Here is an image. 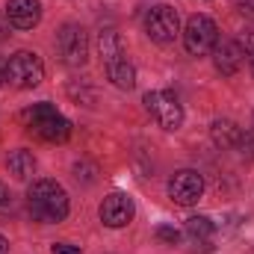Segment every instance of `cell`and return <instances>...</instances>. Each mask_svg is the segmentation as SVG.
I'll list each match as a JSON object with an SVG mask.
<instances>
[{
    "instance_id": "603a6c76",
    "label": "cell",
    "mask_w": 254,
    "mask_h": 254,
    "mask_svg": "<svg viewBox=\"0 0 254 254\" xmlns=\"http://www.w3.org/2000/svg\"><path fill=\"white\" fill-rule=\"evenodd\" d=\"M6 36H9V18H3V15H0V42H3Z\"/></svg>"
},
{
    "instance_id": "8992f818",
    "label": "cell",
    "mask_w": 254,
    "mask_h": 254,
    "mask_svg": "<svg viewBox=\"0 0 254 254\" xmlns=\"http://www.w3.org/2000/svg\"><path fill=\"white\" fill-rule=\"evenodd\" d=\"M216 42H219V30H216L213 18H207V15H192L190 21H187L184 45H187V51H190L192 57L210 54V51L216 48Z\"/></svg>"
},
{
    "instance_id": "9c48e42d",
    "label": "cell",
    "mask_w": 254,
    "mask_h": 254,
    "mask_svg": "<svg viewBox=\"0 0 254 254\" xmlns=\"http://www.w3.org/2000/svg\"><path fill=\"white\" fill-rule=\"evenodd\" d=\"M6 18L18 30H33L42 21V3L39 0H9L6 3Z\"/></svg>"
},
{
    "instance_id": "d6986e66",
    "label": "cell",
    "mask_w": 254,
    "mask_h": 254,
    "mask_svg": "<svg viewBox=\"0 0 254 254\" xmlns=\"http://www.w3.org/2000/svg\"><path fill=\"white\" fill-rule=\"evenodd\" d=\"M237 148H243V154H246L249 160H254V130L252 133H243V139H240Z\"/></svg>"
},
{
    "instance_id": "6da1fadb",
    "label": "cell",
    "mask_w": 254,
    "mask_h": 254,
    "mask_svg": "<svg viewBox=\"0 0 254 254\" xmlns=\"http://www.w3.org/2000/svg\"><path fill=\"white\" fill-rule=\"evenodd\" d=\"M27 207H30L33 219H39L45 225L63 222L68 216V192L57 181H36L27 192Z\"/></svg>"
},
{
    "instance_id": "30bf717a",
    "label": "cell",
    "mask_w": 254,
    "mask_h": 254,
    "mask_svg": "<svg viewBox=\"0 0 254 254\" xmlns=\"http://www.w3.org/2000/svg\"><path fill=\"white\" fill-rule=\"evenodd\" d=\"M213 63H216V68H219L222 74H237V71L243 68V63H246V51H243L240 42H231V39L216 42V48H213Z\"/></svg>"
},
{
    "instance_id": "9a60e30c",
    "label": "cell",
    "mask_w": 254,
    "mask_h": 254,
    "mask_svg": "<svg viewBox=\"0 0 254 254\" xmlns=\"http://www.w3.org/2000/svg\"><path fill=\"white\" fill-rule=\"evenodd\" d=\"M107 77L119 86V89H133L136 86V68L125 60H119V63H110L107 65Z\"/></svg>"
},
{
    "instance_id": "ba28073f",
    "label": "cell",
    "mask_w": 254,
    "mask_h": 254,
    "mask_svg": "<svg viewBox=\"0 0 254 254\" xmlns=\"http://www.w3.org/2000/svg\"><path fill=\"white\" fill-rule=\"evenodd\" d=\"M98 213H101V222L107 228H125V225H130L136 207H133V198L130 195H125V192H110L101 201V210Z\"/></svg>"
},
{
    "instance_id": "5bb4252c",
    "label": "cell",
    "mask_w": 254,
    "mask_h": 254,
    "mask_svg": "<svg viewBox=\"0 0 254 254\" xmlns=\"http://www.w3.org/2000/svg\"><path fill=\"white\" fill-rule=\"evenodd\" d=\"M98 54H101L104 65L125 60V42H122V36H119L116 30H104V33L98 36Z\"/></svg>"
},
{
    "instance_id": "44dd1931",
    "label": "cell",
    "mask_w": 254,
    "mask_h": 254,
    "mask_svg": "<svg viewBox=\"0 0 254 254\" xmlns=\"http://www.w3.org/2000/svg\"><path fill=\"white\" fill-rule=\"evenodd\" d=\"M240 45H243L246 57H252L254 60V30H246V33H243V42H240Z\"/></svg>"
},
{
    "instance_id": "484cf974",
    "label": "cell",
    "mask_w": 254,
    "mask_h": 254,
    "mask_svg": "<svg viewBox=\"0 0 254 254\" xmlns=\"http://www.w3.org/2000/svg\"><path fill=\"white\" fill-rule=\"evenodd\" d=\"M0 254H9V243H6V237L0 234Z\"/></svg>"
},
{
    "instance_id": "7402d4cb",
    "label": "cell",
    "mask_w": 254,
    "mask_h": 254,
    "mask_svg": "<svg viewBox=\"0 0 254 254\" xmlns=\"http://www.w3.org/2000/svg\"><path fill=\"white\" fill-rule=\"evenodd\" d=\"M237 9H240L246 18H254V0H237Z\"/></svg>"
},
{
    "instance_id": "4fadbf2b",
    "label": "cell",
    "mask_w": 254,
    "mask_h": 254,
    "mask_svg": "<svg viewBox=\"0 0 254 254\" xmlns=\"http://www.w3.org/2000/svg\"><path fill=\"white\" fill-rule=\"evenodd\" d=\"M210 136H213V142L219 148H237L240 139H243V127L237 125V122H231V119H219L210 127Z\"/></svg>"
},
{
    "instance_id": "52a82bcc",
    "label": "cell",
    "mask_w": 254,
    "mask_h": 254,
    "mask_svg": "<svg viewBox=\"0 0 254 254\" xmlns=\"http://www.w3.org/2000/svg\"><path fill=\"white\" fill-rule=\"evenodd\" d=\"M204 195V178L192 169H184V172H175L172 181H169V198L181 207H192L198 204Z\"/></svg>"
},
{
    "instance_id": "2e32d148",
    "label": "cell",
    "mask_w": 254,
    "mask_h": 254,
    "mask_svg": "<svg viewBox=\"0 0 254 254\" xmlns=\"http://www.w3.org/2000/svg\"><path fill=\"white\" fill-rule=\"evenodd\" d=\"M213 231H216V225L207 216H192V219H187V237H190L192 243H207L213 237Z\"/></svg>"
},
{
    "instance_id": "277c9868",
    "label": "cell",
    "mask_w": 254,
    "mask_h": 254,
    "mask_svg": "<svg viewBox=\"0 0 254 254\" xmlns=\"http://www.w3.org/2000/svg\"><path fill=\"white\" fill-rule=\"evenodd\" d=\"M57 54H60V60L65 65L80 68L89 60V36H86V30L77 27V24H65L57 33Z\"/></svg>"
},
{
    "instance_id": "7c38bea8",
    "label": "cell",
    "mask_w": 254,
    "mask_h": 254,
    "mask_svg": "<svg viewBox=\"0 0 254 254\" xmlns=\"http://www.w3.org/2000/svg\"><path fill=\"white\" fill-rule=\"evenodd\" d=\"M33 133L42 136L45 142H65V139L71 136V122L57 113V116H51V119H45L42 125L33 127Z\"/></svg>"
},
{
    "instance_id": "cb8c5ba5",
    "label": "cell",
    "mask_w": 254,
    "mask_h": 254,
    "mask_svg": "<svg viewBox=\"0 0 254 254\" xmlns=\"http://www.w3.org/2000/svg\"><path fill=\"white\" fill-rule=\"evenodd\" d=\"M3 83H6V60L0 57V86H3Z\"/></svg>"
},
{
    "instance_id": "e0dca14e",
    "label": "cell",
    "mask_w": 254,
    "mask_h": 254,
    "mask_svg": "<svg viewBox=\"0 0 254 254\" xmlns=\"http://www.w3.org/2000/svg\"><path fill=\"white\" fill-rule=\"evenodd\" d=\"M51 116H57V107H54V104H33V107H27V110L21 113V122L33 130L36 125H42V122L51 119Z\"/></svg>"
},
{
    "instance_id": "8fae6325",
    "label": "cell",
    "mask_w": 254,
    "mask_h": 254,
    "mask_svg": "<svg viewBox=\"0 0 254 254\" xmlns=\"http://www.w3.org/2000/svg\"><path fill=\"white\" fill-rule=\"evenodd\" d=\"M6 169H9V175L15 181H30L36 175V157H33V151H27V148L12 151L9 160H6Z\"/></svg>"
},
{
    "instance_id": "ffe728a7",
    "label": "cell",
    "mask_w": 254,
    "mask_h": 254,
    "mask_svg": "<svg viewBox=\"0 0 254 254\" xmlns=\"http://www.w3.org/2000/svg\"><path fill=\"white\" fill-rule=\"evenodd\" d=\"M51 254H80V246H71V243H54Z\"/></svg>"
},
{
    "instance_id": "3957f363",
    "label": "cell",
    "mask_w": 254,
    "mask_h": 254,
    "mask_svg": "<svg viewBox=\"0 0 254 254\" xmlns=\"http://www.w3.org/2000/svg\"><path fill=\"white\" fill-rule=\"evenodd\" d=\"M145 110L151 113V119L157 122L160 127H166V130H178V127L184 125V107H181V101H178V95H172V92H148L145 95Z\"/></svg>"
},
{
    "instance_id": "ac0fdd59",
    "label": "cell",
    "mask_w": 254,
    "mask_h": 254,
    "mask_svg": "<svg viewBox=\"0 0 254 254\" xmlns=\"http://www.w3.org/2000/svg\"><path fill=\"white\" fill-rule=\"evenodd\" d=\"M157 240H163V243L175 246V243L181 240V234H178L175 228H169V225H160V228H157Z\"/></svg>"
},
{
    "instance_id": "5b68a950",
    "label": "cell",
    "mask_w": 254,
    "mask_h": 254,
    "mask_svg": "<svg viewBox=\"0 0 254 254\" xmlns=\"http://www.w3.org/2000/svg\"><path fill=\"white\" fill-rule=\"evenodd\" d=\"M145 33L157 45H172L181 36V18L172 6H154L145 15Z\"/></svg>"
},
{
    "instance_id": "7a4b0ae2",
    "label": "cell",
    "mask_w": 254,
    "mask_h": 254,
    "mask_svg": "<svg viewBox=\"0 0 254 254\" xmlns=\"http://www.w3.org/2000/svg\"><path fill=\"white\" fill-rule=\"evenodd\" d=\"M6 80L15 89H36L45 80V65L36 54L30 51H18L9 63H6Z\"/></svg>"
},
{
    "instance_id": "d4e9b609",
    "label": "cell",
    "mask_w": 254,
    "mask_h": 254,
    "mask_svg": "<svg viewBox=\"0 0 254 254\" xmlns=\"http://www.w3.org/2000/svg\"><path fill=\"white\" fill-rule=\"evenodd\" d=\"M6 201H9V190H6V187H3V184H0V207H3V204H6Z\"/></svg>"
}]
</instances>
